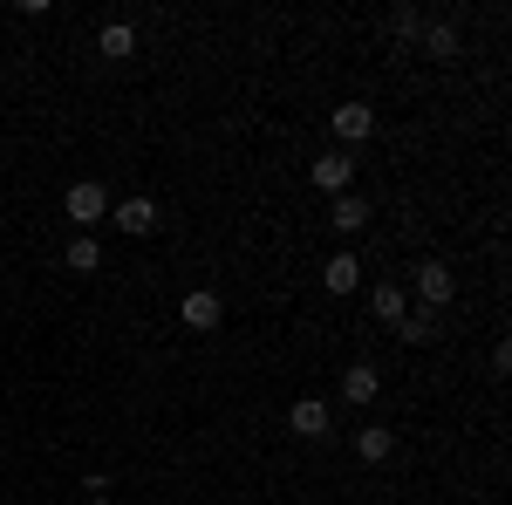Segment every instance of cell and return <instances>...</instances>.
<instances>
[{"label": "cell", "mask_w": 512, "mask_h": 505, "mask_svg": "<svg viewBox=\"0 0 512 505\" xmlns=\"http://www.w3.org/2000/svg\"><path fill=\"white\" fill-rule=\"evenodd\" d=\"M62 212L76 219L82 233H96V226L110 219V192H103L96 178H82V185H69V192H62Z\"/></svg>", "instance_id": "cell-1"}, {"label": "cell", "mask_w": 512, "mask_h": 505, "mask_svg": "<svg viewBox=\"0 0 512 505\" xmlns=\"http://www.w3.org/2000/svg\"><path fill=\"white\" fill-rule=\"evenodd\" d=\"M451 294H458V273L444 267V260H417V308H444V301H451Z\"/></svg>", "instance_id": "cell-2"}, {"label": "cell", "mask_w": 512, "mask_h": 505, "mask_svg": "<svg viewBox=\"0 0 512 505\" xmlns=\"http://www.w3.org/2000/svg\"><path fill=\"white\" fill-rule=\"evenodd\" d=\"M178 321H185V328H198V335H212V328L226 321V301H219L212 287H192V294L178 301Z\"/></svg>", "instance_id": "cell-3"}, {"label": "cell", "mask_w": 512, "mask_h": 505, "mask_svg": "<svg viewBox=\"0 0 512 505\" xmlns=\"http://www.w3.org/2000/svg\"><path fill=\"white\" fill-rule=\"evenodd\" d=\"M328 424H335V410H328L321 396H294V410H287V430H294V437L315 444V437H328Z\"/></svg>", "instance_id": "cell-4"}, {"label": "cell", "mask_w": 512, "mask_h": 505, "mask_svg": "<svg viewBox=\"0 0 512 505\" xmlns=\"http://www.w3.org/2000/svg\"><path fill=\"white\" fill-rule=\"evenodd\" d=\"M110 226L130 233V239L158 233V198H123V205H110Z\"/></svg>", "instance_id": "cell-5"}, {"label": "cell", "mask_w": 512, "mask_h": 505, "mask_svg": "<svg viewBox=\"0 0 512 505\" xmlns=\"http://www.w3.org/2000/svg\"><path fill=\"white\" fill-rule=\"evenodd\" d=\"M308 178H315V192L342 198V192H349V178H355V157L349 151H328V157H315V171H308Z\"/></svg>", "instance_id": "cell-6"}, {"label": "cell", "mask_w": 512, "mask_h": 505, "mask_svg": "<svg viewBox=\"0 0 512 505\" xmlns=\"http://www.w3.org/2000/svg\"><path fill=\"white\" fill-rule=\"evenodd\" d=\"M376 396H383L376 362H349V369H342V403H355V410H362V403H376Z\"/></svg>", "instance_id": "cell-7"}, {"label": "cell", "mask_w": 512, "mask_h": 505, "mask_svg": "<svg viewBox=\"0 0 512 505\" xmlns=\"http://www.w3.org/2000/svg\"><path fill=\"white\" fill-rule=\"evenodd\" d=\"M328 123H335L342 144H369V137H376V110H369V103H342Z\"/></svg>", "instance_id": "cell-8"}, {"label": "cell", "mask_w": 512, "mask_h": 505, "mask_svg": "<svg viewBox=\"0 0 512 505\" xmlns=\"http://www.w3.org/2000/svg\"><path fill=\"white\" fill-rule=\"evenodd\" d=\"M424 55H431V62H458V55H465V35H458L451 21H424Z\"/></svg>", "instance_id": "cell-9"}, {"label": "cell", "mask_w": 512, "mask_h": 505, "mask_svg": "<svg viewBox=\"0 0 512 505\" xmlns=\"http://www.w3.org/2000/svg\"><path fill=\"white\" fill-rule=\"evenodd\" d=\"M328 226H335V233H362V226H369V198H355V192H342L335 198V205H328Z\"/></svg>", "instance_id": "cell-10"}, {"label": "cell", "mask_w": 512, "mask_h": 505, "mask_svg": "<svg viewBox=\"0 0 512 505\" xmlns=\"http://www.w3.org/2000/svg\"><path fill=\"white\" fill-rule=\"evenodd\" d=\"M321 287H328V294H355V287H362V260H355V253H335V260L321 267Z\"/></svg>", "instance_id": "cell-11"}, {"label": "cell", "mask_w": 512, "mask_h": 505, "mask_svg": "<svg viewBox=\"0 0 512 505\" xmlns=\"http://www.w3.org/2000/svg\"><path fill=\"white\" fill-rule=\"evenodd\" d=\"M396 342H410V349H431V342H437V314H431V308H410L403 321H396Z\"/></svg>", "instance_id": "cell-12"}, {"label": "cell", "mask_w": 512, "mask_h": 505, "mask_svg": "<svg viewBox=\"0 0 512 505\" xmlns=\"http://www.w3.org/2000/svg\"><path fill=\"white\" fill-rule=\"evenodd\" d=\"M96 55H103V62H123V55H137V28H130V21H110V28L96 35Z\"/></svg>", "instance_id": "cell-13"}, {"label": "cell", "mask_w": 512, "mask_h": 505, "mask_svg": "<svg viewBox=\"0 0 512 505\" xmlns=\"http://www.w3.org/2000/svg\"><path fill=\"white\" fill-rule=\"evenodd\" d=\"M396 451V430H383V424H362V437H355V458L362 465H383Z\"/></svg>", "instance_id": "cell-14"}, {"label": "cell", "mask_w": 512, "mask_h": 505, "mask_svg": "<svg viewBox=\"0 0 512 505\" xmlns=\"http://www.w3.org/2000/svg\"><path fill=\"white\" fill-rule=\"evenodd\" d=\"M62 260H69V273H103V239H96V233H76Z\"/></svg>", "instance_id": "cell-15"}, {"label": "cell", "mask_w": 512, "mask_h": 505, "mask_svg": "<svg viewBox=\"0 0 512 505\" xmlns=\"http://www.w3.org/2000/svg\"><path fill=\"white\" fill-rule=\"evenodd\" d=\"M369 308H376V321H390V328H396V321L410 314V294L390 280V287H376V294H369Z\"/></svg>", "instance_id": "cell-16"}, {"label": "cell", "mask_w": 512, "mask_h": 505, "mask_svg": "<svg viewBox=\"0 0 512 505\" xmlns=\"http://www.w3.org/2000/svg\"><path fill=\"white\" fill-rule=\"evenodd\" d=\"M390 28H396V35H417L424 21H417V7H396V14H390Z\"/></svg>", "instance_id": "cell-17"}]
</instances>
